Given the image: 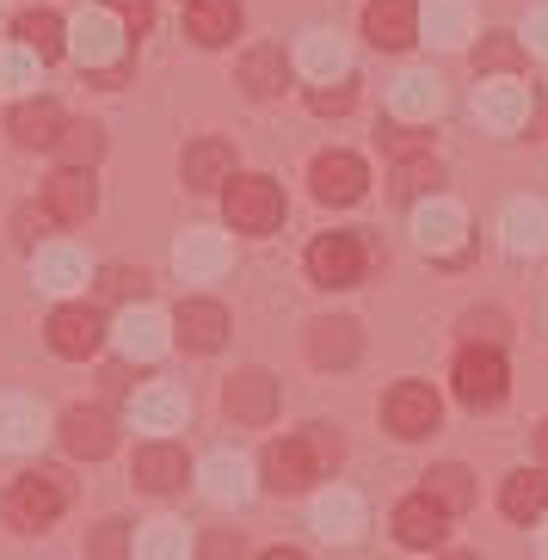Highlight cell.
Here are the masks:
<instances>
[{
  "label": "cell",
  "instance_id": "6da1fadb",
  "mask_svg": "<svg viewBox=\"0 0 548 560\" xmlns=\"http://www.w3.org/2000/svg\"><path fill=\"white\" fill-rule=\"evenodd\" d=\"M333 462H339V438L327 425H308V431H296V438H283V444L266 450V487L302 493L308 480L333 475Z\"/></svg>",
  "mask_w": 548,
  "mask_h": 560
},
{
  "label": "cell",
  "instance_id": "7a4b0ae2",
  "mask_svg": "<svg viewBox=\"0 0 548 560\" xmlns=\"http://www.w3.org/2000/svg\"><path fill=\"white\" fill-rule=\"evenodd\" d=\"M62 505H68V480L56 468H25L0 499V517L13 529H50L62 517Z\"/></svg>",
  "mask_w": 548,
  "mask_h": 560
},
{
  "label": "cell",
  "instance_id": "3957f363",
  "mask_svg": "<svg viewBox=\"0 0 548 560\" xmlns=\"http://www.w3.org/2000/svg\"><path fill=\"white\" fill-rule=\"evenodd\" d=\"M364 271H370L364 234H320L315 247H308V278H315L320 290H351Z\"/></svg>",
  "mask_w": 548,
  "mask_h": 560
},
{
  "label": "cell",
  "instance_id": "277c9868",
  "mask_svg": "<svg viewBox=\"0 0 548 560\" xmlns=\"http://www.w3.org/2000/svg\"><path fill=\"white\" fill-rule=\"evenodd\" d=\"M229 222L241 234H271L283 222V191L266 173H247V179H229Z\"/></svg>",
  "mask_w": 548,
  "mask_h": 560
},
{
  "label": "cell",
  "instance_id": "5b68a950",
  "mask_svg": "<svg viewBox=\"0 0 548 560\" xmlns=\"http://www.w3.org/2000/svg\"><path fill=\"white\" fill-rule=\"evenodd\" d=\"M438 395L425 388V382H400V388H388V400H383V419H388V431L395 438H432L438 431Z\"/></svg>",
  "mask_w": 548,
  "mask_h": 560
},
{
  "label": "cell",
  "instance_id": "8992f818",
  "mask_svg": "<svg viewBox=\"0 0 548 560\" xmlns=\"http://www.w3.org/2000/svg\"><path fill=\"white\" fill-rule=\"evenodd\" d=\"M456 395L468 400V407H499L505 400V358L487 346H468L463 358H456Z\"/></svg>",
  "mask_w": 548,
  "mask_h": 560
},
{
  "label": "cell",
  "instance_id": "52a82bcc",
  "mask_svg": "<svg viewBox=\"0 0 548 560\" xmlns=\"http://www.w3.org/2000/svg\"><path fill=\"white\" fill-rule=\"evenodd\" d=\"M50 346L56 358H93L105 346V314L86 308V302H68V308L50 314Z\"/></svg>",
  "mask_w": 548,
  "mask_h": 560
},
{
  "label": "cell",
  "instance_id": "ba28073f",
  "mask_svg": "<svg viewBox=\"0 0 548 560\" xmlns=\"http://www.w3.org/2000/svg\"><path fill=\"white\" fill-rule=\"evenodd\" d=\"M173 339H179L185 351H217L222 339H229V308L210 302V296L179 302V314H173Z\"/></svg>",
  "mask_w": 548,
  "mask_h": 560
},
{
  "label": "cell",
  "instance_id": "9c48e42d",
  "mask_svg": "<svg viewBox=\"0 0 548 560\" xmlns=\"http://www.w3.org/2000/svg\"><path fill=\"white\" fill-rule=\"evenodd\" d=\"M364 37L376 50H407L419 37V7L413 0H370L364 7Z\"/></svg>",
  "mask_w": 548,
  "mask_h": 560
},
{
  "label": "cell",
  "instance_id": "30bf717a",
  "mask_svg": "<svg viewBox=\"0 0 548 560\" xmlns=\"http://www.w3.org/2000/svg\"><path fill=\"white\" fill-rule=\"evenodd\" d=\"M222 407H229L241 425H266L271 412H278V382H271L266 370H241V376H229V388H222Z\"/></svg>",
  "mask_w": 548,
  "mask_h": 560
},
{
  "label": "cell",
  "instance_id": "8fae6325",
  "mask_svg": "<svg viewBox=\"0 0 548 560\" xmlns=\"http://www.w3.org/2000/svg\"><path fill=\"white\" fill-rule=\"evenodd\" d=\"M44 210L56 215V222H86V215L100 210V191H93V173H81V166H62L50 185H44Z\"/></svg>",
  "mask_w": 548,
  "mask_h": 560
},
{
  "label": "cell",
  "instance_id": "7c38bea8",
  "mask_svg": "<svg viewBox=\"0 0 548 560\" xmlns=\"http://www.w3.org/2000/svg\"><path fill=\"white\" fill-rule=\"evenodd\" d=\"M308 179H315V198L320 203H358V198H364V185H370V173H364L358 154H320Z\"/></svg>",
  "mask_w": 548,
  "mask_h": 560
},
{
  "label": "cell",
  "instance_id": "4fadbf2b",
  "mask_svg": "<svg viewBox=\"0 0 548 560\" xmlns=\"http://www.w3.org/2000/svg\"><path fill=\"white\" fill-rule=\"evenodd\" d=\"M136 487H149V493H173V487H185L191 480V462H185L179 444H142L130 462Z\"/></svg>",
  "mask_w": 548,
  "mask_h": 560
},
{
  "label": "cell",
  "instance_id": "5bb4252c",
  "mask_svg": "<svg viewBox=\"0 0 548 560\" xmlns=\"http://www.w3.org/2000/svg\"><path fill=\"white\" fill-rule=\"evenodd\" d=\"M62 444H68V456H86V462H100V456H112V412L105 407H74L62 419Z\"/></svg>",
  "mask_w": 548,
  "mask_h": 560
},
{
  "label": "cell",
  "instance_id": "9a60e30c",
  "mask_svg": "<svg viewBox=\"0 0 548 560\" xmlns=\"http://www.w3.org/2000/svg\"><path fill=\"white\" fill-rule=\"evenodd\" d=\"M358 351H364V332H358V320H315V332H308V358L320 363V370H346V363H358Z\"/></svg>",
  "mask_w": 548,
  "mask_h": 560
},
{
  "label": "cell",
  "instance_id": "2e32d148",
  "mask_svg": "<svg viewBox=\"0 0 548 560\" xmlns=\"http://www.w3.org/2000/svg\"><path fill=\"white\" fill-rule=\"evenodd\" d=\"M234 179V149L222 136H198L191 149H185V185L191 191H217V185Z\"/></svg>",
  "mask_w": 548,
  "mask_h": 560
},
{
  "label": "cell",
  "instance_id": "e0dca14e",
  "mask_svg": "<svg viewBox=\"0 0 548 560\" xmlns=\"http://www.w3.org/2000/svg\"><path fill=\"white\" fill-rule=\"evenodd\" d=\"M413 234H419V247L425 253L456 259V253H463V210H456V203H419Z\"/></svg>",
  "mask_w": 548,
  "mask_h": 560
},
{
  "label": "cell",
  "instance_id": "ac0fdd59",
  "mask_svg": "<svg viewBox=\"0 0 548 560\" xmlns=\"http://www.w3.org/2000/svg\"><path fill=\"white\" fill-rule=\"evenodd\" d=\"M185 32L198 37L203 50L234 44V32H241V7H234V0H185Z\"/></svg>",
  "mask_w": 548,
  "mask_h": 560
},
{
  "label": "cell",
  "instance_id": "d6986e66",
  "mask_svg": "<svg viewBox=\"0 0 548 560\" xmlns=\"http://www.w3.org/2000/svg\"><path fill=\"white\" fill-rule=\"evenodd\" d=\"M198 480L217 505H241V499L253 493V468H247V456H234V450H217V456L198 468Z\"/></svg>",
  "mask_w": 548,
  "mask_h": 560
},
{
  "label": "cell",
  "instance_id": "ffe728a7",
  "mask_svg": "<svg viewBox=\"0 0 548 560\" xmlns=\"http://www.w3.org/2000/svg\"><path fill=\"white\" fill-rule=\"evenodd\" d=\"M444 529H450V511H438L425 493L407 499V505H395V536H400V548H438V542H444Z\"/></svg>",
  "mask_w": 548,
  "mask_h": 560
},
{
  "label": "cell",
  "instance_id": "44dd1931",
  "mask_svg": "<svg viewBox=\"0 0 548 560\" xmlns=\"http://www.w3.org/2000/svg\"><path fill=\"white\" fill-rule=\"evenodd\" d=\"M315 529L327 542H351V536L364 529V499L346 493V487H327V493L315 499Z\"/></svg>",
  "mask_w": 548,
  "mask_h": 560
},
{
  "label": "cell",
  "instance_id": "7402d4cb",
  "mask_svg": "<svg viewBox=\"0 0 548 560\" xmlns=\"http://www.w3.org/2000/svg\"><path fill=\"white\" fill-rule=\"evenodd\" d=\"M117 346H124V358H136V363L161 358L166 351V320L154 308H130L124 320H117Z\"/></svg>",
  "mask_w": 548,
  "mask_h": 560
},
{
  "label": "cell",
  "instance_id": "603a6c76",
  "mask_svg": "<svg viewBox=\"0 0 548 560\" xmlns=\"http://www.w3.org/2000/svg\"><path fill=\"white\" fill-rule=\"evenodd\" d=\"M419 493L432 499L438 511H450V517H456V511L475 505V475H468L463 462H438V468H425V487H419Z\"/></svg>",
  "mask_w": 548,
  "mask_h": 560
},
{
  "label": "cell",
  "instance_id": "cb8c5ba5",
  "mask_svg": "<svg viewBox=\"0 0 548 560\" xmlns=\"http://www.w3.org/2000/svg\"><path fill=\"white\" fill-rule=\"evenodd\" d=\"M62 130H68V117L56 112L50 100H25V105H13V136L25 142V149H56V142H62Z\"/></svg>",
  "mask_w": 548,
  "mask_h": 560
},
{
  "label": "cell",
  "instance_id": "d4e9b609",
  "mask_svg": "<svg viewBox=\"0 0 548 560\" xmlns=\"http://www.w3.org/2000/svg\"><path fill=\"white\" fill-rule=\"evenodd\" d=\"M130 412H136V425L142 431H179L185 425V395L179 388H166V382H149V388L130 400Z\"/></svg>",
  "mask_w": 548,
  "mask_h": 560
},
{
  "label": "cell",
  "instance_id": "484cf974",
  "mask_svg": "<svg viewBox=\"0 0 548 560\" xmlns=\"http://www.w3.org/2000/svg\"><path fill=\"white\" fill-rule=\"evenodd\" d=\"M499 505H505V517H517V524L543 517V511H548V468H517V475L505 480Z\"/></svg>",
  "mask_w": 548,
  "mask_h": 560
},
{
  "label": "cell",
  "instance_id": "4316f807",
  "mask_svg": "<svg viewBox=\"0 0 548 560\" xmlns=\"http://www.w3.org/2000/svg\"><path fill=\"white\" fill-rule=\"evenodd\" d=\"M50 431L37 400H0V450H37V438Z\"/></svg>",
  "mask_w": 548,
  "mask_h": 560
},
{
  "label": "cell",
  "instance_id": "83f0119b",
  "mask_svg": "<svg viewBox=\"0 0 548 560\" xmlns=\"http://www.w3.org/2000/svg\"><path fill=\"white\" fill-rule=\"evenodd\" d=\"M13 37H19V50H32L37 62H50V56H62V50H68V37H62V19H56L50 7H32V13H19Z\"/></svg>",
  "mask_w": 548,
  "mask_h": 560
},
{
  "label": "cell",
  "instance_id": "f1b7e54d",
  "mask_svg": "<svg viewBox=\"0 0 548 560\" xmlns=\"http://www.w3.org/2000/svg\"><path fill=\"white\" fill-rule=\"evenodd\" d=\"M475 105H481L487 124H499V130H517V124L530 117V86H517V81H487Z\"/></svg>",
  "mask_w": 548,
  "mask_h": 560
},
{
  "label": "cell",
  "instance_id": "f546056e",
  "mask_svg": "<svg viewBox=\"0 0 548 560\" xmlns=\"http://www.w3.org/2000/svg\"><path fill=\"white\" fill-rule=\"evenodd\" d=\"M505 247L512 253H543L548 247V210L543 203H512V210H505Z\"/></svg>",
  "mask_w": 548,
  "mask_h": 560
},
{
  "label": "cell",
  "instance_id": "4dcf8cb0",
  "mask_svg": "<svg viewBox=\"0 0 548 560\" xmlns=\"http://www.w3.org/2000/svg\"><path fill=\"white\" fill-rule=\"evenodd\" d=\"M117 25H112V13H86L81 25H74V50H81V62L86 68H100V62H112L117 56Z\"/></svg>",
  "mask_w": 548,
  "mask_h": 560
},
{
  "label": "cell",
  "instance_id": "1f68e13d",
  "mask_svg": "<svg viewBox=\"0 0 548 560\" xmlns=\"http://www.w3.org/2000/svg\"><path fill=\"white\" fill-rule=\"evenodd\" d=\"M222 265H229L222 234H185V241H179V271H185V278H217Z\"/></svg>",
  "mask_w": 548,
  "mask_h": 560
},
{
  "label": "cell",
  "instance_id": "d6a6232c",
  "mask_svg": "<svg viewBox=\"0 0 548 560\" xmlns=\"http://www.w3.org/2000/svg\"><path fill=\"white\" fill-rule=\"evenodd\" d=\"M283 74H290L283 50H253L247 62H241V86H247L253 100H271V93H283Z\"/></svg>",
  "mask_w": 548,
  "mask_h": 560
},
{
  "label": "cell",
  "instance_id": "836d02e7",
  "mask_svg": "<svg viewBox=\"0 0 548 560\" xmlns=\"http://www.w3.org/2000/svg\"><path fill=\"white\" fill-rule=\"evenodd\" d=\"M136 560H185V524H173V517L142 524L136 529Z\"/></svg>",
  "mask_w": 548,
  "mask_h": 560
},
{
  "label": "cell",
  "instance_id": "e575fe53",
  "mask_svg": "<svg viewBox=\"0 0 548 560\" xmlns=\"http://www.w3.org/2000/svg\"><path fill=\"white\" fill-rule=\"evenodd\" d=\"M56 154H62V166H81V173H93V161L105 154V130H100V124H68L62 142H56Z\"/></svg>",
  "mask_w": 548,
  "mask_h": 560
},
{
  "label": "cell",
  "instance_id": "d590c367",
  "mask_svg": "<svg viewBox=\"0 0 548 560\" xmlns=\"http://www.w3.org/2000/svg\"><path fill=\"white\" fill-rule=\"evenodd\" d=\"M37 283L44 290H74V283H86V259L68 247H44L37 253Z\"/></svg>",
  "mask_w": 548,
  "mask_h": 560
},
{
  "label": "cell",
  "instance_id": "8d00e7d4",
  "mask_svg": "<svg viewBox=\"0 0 548 560\" xmlns=\"http://www.w3.org/2000/svg\"><path fill=\"white\" fill-rule=\"evenodd\" d=\"M438 100H444V93H438L432 74H407V81L395 86V112H400V117H432Z\"/></svg>",
  "mask_w": 548,
  "mask_h": 560
},
{
  "label": "cell",
  "instance_id": "74e56055",
  "mask_svg": "<svg viewBox=\"0 0 548 560\" xmlns=\"http://www.w3.org/2000/svg\"><path fill=\"white\" fill-rule=\"evenodd\" d=\"M475 62H481V74H517V68H524V50H517V37L487 32V44L475 50Z\"/></svg>",
  "mask_w": 548,
  "mask_h": 560
},
{
  "label": "cell",
  "instance_id": "f35d334b",
  "mask_svg": "<svg viewBox=\"0 0 548 560\" xmlns=\"http://www.w3.org/2000/svg\"><path fill=\"white\" fill-rule=\"evenodd\" d=\"M302 68H308L315 81H333V74L346 68V50H339V37L315 32V37H308V44H302Z\"/></svg>",
  "mask_w": 548,
  "mask_h": 560
},
{
  "label": "cell",
  "instance_id": "ab89813d",
  "mask_svg": "<svg viewBox=\"0 0 548 560\" xmlns=\"http://www.w3.org/2000/svg\"><path fill=\"white\" fill-rule=\"evenodd\" d=\"M463 339H468V346L499 351V346H505V314H499V308H475V314H463Z\"/></svg>",
  "mask_w": 548,
  "mask_h": 560
},
{
  "label": "cell",
  "instance_id": "60d3db41",
  "mask_svg": "<svg viewBox=\"0 0 548 560\" xmlns=\"http://www.w3.org/2000/svg\"><path fill=\"white\" fill-rule=\"evenodd\" d=\"M425 25H432V44H468V13L456 0H438L425 13Z\"/></svg>",
  "mask_w": 548,
  "mask_h": 560
},
{
  "label": "cell",
  "instance_id": "b9f144b4",
  "mask_svg": "<svg viewBox=\"0 0 548 560\" xmlns=\"http://www.w3.org/2000/svg\"><path fill=\"white\" fill-rule=\"evenodd\" d=\"M438 179H444V173H438L432 154H419V161H400V191H407V198H425V191H438Z\"/></svg>",
  "mask_w": 548,
  "mask_h": 560
},
{
  "label": "cell",
  "instance_id": "7bdbcfd3",
  "mask_svg": "<svg viewBox=\"0 0 548 560\" xmlns=\"http://www.w3.org/2000/svg\"><path fill=\"white\" fill-rule=\"evenodd\" d=\"M86 555H93V560H130L136 555V548H130V524H100Z\"/></svg>",
  "mask_w": 548,
  "mask_h": 560
},
{
  "label": "cell",
  "instance_id": "ee69618b",
  "mask_svg": "<svg viewBox=\"0 0 548 560\" xmlns=\"http://www.w3.org/2000/svg\"><path fill=\"white\" fill-rule=\"evenodd\" d=\"M383 149L395 154V161H419V154H432V149H425V136H419L413 124H383Z\"/></svg>",
  "mask_w": 548,
  "mask_h": 560
},
{
  "label": "cell",
  "instance_id": "f6af8a7d",
  "mask_svg": "<svg viewBox=\"0 0 548 560\" xmlns=\"http://www.w3.org/2000/svg\"><path fill=\"white\" fill-rule=\"evenodd\" d=\"M100 290H105L112 302H124V296H142V290H149V278H142V271H130V265H112Z\"/></svg>",
  "mask_w": 548,
  "mask_h": 560
},
{
  "label": "cell",
  "instance_id": "bcb514c9",
  "mask_svg": "<svg viewBox=\"0 0 548 560\" xmlns=\"http://www.w3.org/2000/svg\"><path fill=\"white\" fill-rule=\"evenodd\" d=\"M112 13H117V25L130 37H142L154 25V0H112Z\"/></svg>",
  "mask_w": 548,
  "mask_h": 560
},
{
  "label": "cell",
  "instance_id": "7dc6e473",
  "mask_svg": "<svg viewBox=\"0 0 548 560\" xmlns=\"http://www.w3.org/2000/svg\"><path fill=\"white\" fill-rule=\"evenodd\" d=\"M37 74V56L32 50H0V81L7 86H25Z\"/></svg>",
  "mask_w": 548,
  "mask_h": 560
},
{
  "label": "cell",
  "instance_id": "c3c4849f",
  "mask_svg": "<svg viewBox=\"0 0 548 560\" xmlns=\"http://www.w3.org/2000/svg\"><path fill=\"white\" fill-rule=\"evenodd\" d=\"M198 560H241V536H234V529H210Z\"/></svg>",
  "mask_w": 548,
  "mask_h": 560
},
{
  "label": "cell",
  "instance_id": "681fc988",
  "mask_svg": "<svg viewBox=\"0 0 548 560\" xmlns=\"http://www.w3.org/2000/svg\"><path fill=\"white\" fill-rule=\"evenodd\" d=\"M50 229H56L50 210H19V234H25V241H37V234H50Z\"/></svg>",
  "mask_w": 548,
  "mask_h": 560
},
{
  "label": "cell",
  "instance_id": "f907efd6",
  "mask_svg": "<svg viewBox=\"0 0 548 560\" xmlns=\"http://www.w3.org/2000/svg\"><path fill=\"white\" fill-rule=\"evenodd\" d=\"M346 105H351V86H333V93L320 86L315 93V112H346Z\"/></svg>",
  "mask_w": 548,
  "mask_h": 560
},
{
  "label": "cell",
  "instance_id": "816d5d0a",
  "mask_svg": "<svg viewBox=\"0 0 548 560\" xmlns=\"http://www.w3.org/2000/svg\"><path fill=\"white\" fill-rule=\"evenodd\" d=\"M524 32H530V50L548 56V7H543V13H530V25H524Z\"/></svg>",
  "mask_w": 548,
  "mask_h": 560
},
{
  "label": "cell",
  "instance_id": "f5cc1de1",
  "mask_svg": "<svg viewBox=\"0 0 548 560\" xmlns=\"http://www.w3.org/2000/svg\"><path fill=\"white\" fill-rule=\"evenodd\" d=\"M259 560H302L296 548H271V555H259Z\"/></svg>",
  "mask_w": 548,
  "mask_h": 560
},
{
  "label": "cell",
  "instance_id": "db71d44e",
  "mask_svg": "<svg viewBox=\"0 0 548 560\" xmlns=\"http://www.w3.org/2000/svg\"><path fill=\"white\" fill-rule=\"evenodd\" d=\"M536 450H543V462H548V419H543V431H536Z\"/></svg>",
  "mask_w": 548,
  "mask_h": 560
},
{
  "label": "cell",
  "instance_id": "11a10c76",
  "mask_svg": "<svg viewBox=\"0 0 548 560\" xmlns=\"http://www.w3.org/2000/svg\"><path fill=\"white\" fill-rule=\"evenodd\" d=\"M536 548H543V560H548V517H543V529H536Z\"/></svg>",
  "mask_w": 548,
  "mask_h": 560
}]
</instances>
